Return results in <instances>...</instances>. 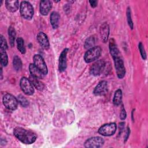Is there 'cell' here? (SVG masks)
Here are the masks:
<instances>
[{"label":"cell","mask_w":148,"mask_h":148,"mask_svg":"<svg viewBox=\"0 0 148 148\" xmlns=\"http://www.w3.org/2000/svg\"><path fill=\"white\" fill-rule=\"evenodd\" d=\"M13 134L17 139L24 144H32L37 139V135L34 132L20 127L14 129Z\"/></svg>","instance_id":"1"},{"label":"cell","mask_w":148,"mask_h":148,"mask_svg":"<svg viewBox=\"0 0 148 148\" xmlns=\"http://www.w3.org/2000/svg\"><path fill=\"white\" fill-rule=\"evenodd\" d=\"M102 49L100 46H94L88 49L84 56V60L86 62L90 63L97 60L101 56Z\"/></svg>","instance_id":"2"},{"label":"cell","mask_w":148,"mask_h":148,"mask_svg":"<svg viewBox=\"0 0 148 148\" xmlns=\"http://www.w3.org/2000/svg\"><path fill=\"white\" fill-rule=\"evenodd\" d=\"M20 12L24 18L26 20H31L34 15L33 6L29 2L23 1L20 4Z\"/></svg>","instance_id":"3"},{"label":"cell","mask_w":148,"mask_h":148,"mask_svg":"<svg viewBox=\"0 0 148 148\" xmlns=\"http://www.w3.org/2000/svg\"><path fill=\"white\" fill-rule=\"evenodd\" d=\"M2 102L5 108L10 110H16L17 108L18 103L17 99L9 93H6L3 95Z\"/></svg>","instance_id":"4"},{"label":"cell","mask_w":148,"mask_h":148,"mask_svg":"<svg viewBox=\"0 0 148 148\" xmlns=\"http://www.w3.org/2000/svg\"><path fill=\"white\" fill-rule=\"evenodd\" d=\"M113 59L117 76L119 79H123L125 75V68L121 55L113 57Z\"/></svg>","instance_id":"5"},{"label":"cell","mask_w":148,"mask_h":148,"mask_svg":"<svg viewBox=\"0 0 148 148\" xmlns=\"http://www.w3.org/2000/svg\"><path fill=\"white\" fill-rule=\"evenodd\" d=\"M106 62L103 60H99L95 61L90 68V73L91 75L97 76L100 75L104 71Z\"/></svg>","instance_id":"6"},{"label":"cell","mask_w":148,"mask_h":148,"mask_svg":"<svg viewBox=\"0 0 148 148\" xmlns=\"http://www.w3.org/2000/svg\"><path fill=\"white\" fill-rule=\"evenodd\" d=\"M20 86L22 91L27 95H31L34 93V88L30 80L23 77L20 82Z\"/></svg>","instance_id":"7"},{"label":"cell","mask_w":148,"mask_h":148,"mask_svg":"<svg viewBox=\"0 0 148 148\" xmlns=\"http://www.w3.org/2000/svg\"><path fill=\"white\" fill-rule=\"evenodd\" d=\"M116 124L114 123H110L101 126L98 130V132L103 136H109L114 135L116 131Z\"/></svg>","instance_id":"8"},{"label":"cell","mask_w":148,"mask_h":148,"mask_svg":"<svg viewBox=\"0 0 148 148\" xmlns=\"http://www.w3.org/2000/svg\"><path fill=\"white\" fill-rule=\"evenodd\" d=\"M34 64L39 69L41 72L46 75L48 73V69L43 58L40 54H35L33 57Z\"/></svg>","instance_id":"9"},{"label":"cell","mask_w":148,"mask_h":148,"mask_svg":"<svg viewBox=\"0 0 148 148\" xmlns=\"http://www.w3.org/2000/svg\"><path fill=\"white\" fill-rule=\"evenodd\" d=\"M104 144V140L100 136L91 137L84 142V147L87 148H98Z\"/></svg>","instance_id":"10"},{"label":"cell","mask_w":148,"mask_h":148,"mask_svg":"<svg viewBox=\"0 0 148 148\" xmlns=\"http://www.w3.org/2000/svg\"><path fill=\"white\" fill-rule=\"evenodd\" d=\"M108 91V82L105 80H102L99 82L94 90L93 93L97 96H103L106 94Z\"/></svg>","instance_id":"11"},{"label":"cell","mask_w":148,"mask_h":148,"mask_svg":"<svg viewBox=\"0 0 148 148\" xmlns=\"http://www.w3.org/2000/svg\"><path fill=\"white\" fill-rule=\"evenodd\" d=\"M68 51V49H64L60 54L59 57V62H58V69L60 72H64L67 66V61H66V55Z\"/></svg>","instance_id":"12"},{"label":"cell","mask_w":148,"mask_h":148,"mask_svg":"<svg viewBox=\"0 0 148 148\" xmlns=\"http://www.w3.org/2000/svg\"><path fill=\"white\" fill-rule=\"evenodd\" d=\"M37 40L40 46L44 49L47 50L50 47V43L47 35L43 32H39L36 36Z\"/></svg>","instance_id":"13"},{"label":"cell","mask_w":148,"mask_h":148,"mask_svg":"<svg viewBox=\"0 0 148 148\" xmlns=\"http://www.w3.org/2000/svg\"><path fill=\"white\" fill-rule=\"evenodd\" d=\"M52 2L49 0H43L40 2L39 11L41 14L47 15L52 8Z\"/></svg>","instance_id":"14"},{"label":"cell","mask_w":148,"mask_h":148,"mask_svg":"<svg viewBox=\"0 0 148 148\" xmlns=\"http://www.w3.org/2000/svg\"><path fill=\"white\" fill-rule=\"evenodd\" d=\"M99 33L102 40L103 42L106 43L108 40L109 35V26L108 23H104L101 25L99 28Z\"/></svg>","instance_id":"15"},{"label":"cell","mask_w":148,"mask_h":148,"mask_svg":"<svg viewBox=\"0 0 148 148\" xmlns=\"http://www.w3.org/2000/svg\"><path fill=\"white\" fill-rule=\"evenodd\" d=\"M7 9L11 12H16L19 6V2L17 0H7L5 1Z\"/></svg>","instance_id":"16"},{"label":"cell","mask_w":148,"mask_h":148,"mask_svg":"<svg viewBox=\"0 0 148 148\" xmlns=\"http://www.w3.org/2000/svg\"><path fill=\"white\" fill-rule=\"evenodd\" d=\"M109 50L112 58L121 55L119 50L117 47L115 40L113 38H112L109 40Z\"/></svg>","instance_id":"17"},{"label":"cell","mask_w":148,"mask_h":148,"mask_svg":"<svg viewBox=\"0 0 148 148\" xmlns=\"http://www.w3.org/2000/svg\"><path fill=\"white\" fill-rule=\"evenodd\" d=\"M29 72H30V75L38 78L39 79H41L43 77V76H45L42 72L41 71L38 69L35 65L34 64H30L29 65Z\"/></svg>","instance_id":"18"},{"label":"cell","mask_w":148,"mask_h":148,"mask_svg":"<svg viewBox=\"0 0 148 148\" xmlns=\"http://www.w3.org/2000/svg\"><path fill=\"white\" fill-rule=\"evenodd\" d=\"M60 15L57 12H53L50 14V23L54 29L57 28L59 25Z\"/></svg>","instance_id":"19"},{"label":"cell","mask_w":148,"mask_h":148,"mask_svg":"<svg viewBox=\"0 0 148 148\" xmlns=\"http://www.w3.org/2000/svg\"><path fill=\"white\" fill-rule=\"evenodd\" d=\"M32 83V85L38 90L39 91H42L44 88H45V85L44 84L40 81V79L36 77H35L31 75L29 76V79Z\"/></svg>","instance_id":"20"},{"label":"cell","mask_w":148,"mask_h":148,"mask_svg":"<svg viewBox=\"0 0 148 148\" xmlns=\"http://www.w3.org/2000/svg\"><path fill=\"white\" fill-rule=\"evenodd\" d=\"M122 101V91L118 89L115 91L113 98V103L115 106H119L121 103Z\"/></svg>","instance_id":"21"},{"label":"cell","mask_w":148,"mask_h":148,"mask_svg":"<svg viewBox=\"0 0 148 148\" xmlns=\"http://www.w3.org/2000/svg\"><path fill=\"white\" fill-rule=\"evenodd\" d=\"M8 35L9 38L10 45L12 47H13L14 45V41L16 39V34L14 28L12 26H10L8 28Z\"/></svg>","instance_id":"22"},{"label":"cell","mask_w":148,"mask_h":148,"mask_svg":"<svg viewBox=\"0 0 148 148\" xmlns=\"http://www.w3.org/2000/svg\"><path fill=\"white\" fill-rule=\"evenodd\" d=\"M13 66L14 69L18 71L21 69L22 62L20 58L17 56H14L13 59Z\"/></svg>","instance_id":"23"},{"label":"cell","mask_w":148,"mask_h":148,"mask_svg":"<svg viewBox=\"0 0 148 148\" xmlns=\"http://www.w3.org/2000/svg\"><path fill=\"white\" fill-rule=\"evenodd\" d=\"M95 43V38L93 36H91L86 39L85 40L84 46L86 49H90L92 47H93Z\"/></svg>","instance_id":"24"},{"label":"cell","mask_w":148,"mask_h":148,"mask_svg":"<svg viewBox=\"0 0 148 148\" xmlns=\"http://www.w3.org/2000/svg\"><path fill=\"white\" fill-rule=\"evenodd\" d=\"M16 43H17V47L19 51L21 54H24L26 51L25 46H24V42L23 38L18 37L16 39Z\"/></svg>","instance_id":"25"},{"label":"cell","mask_w":148,"mask_h":148,"mask_svg":"<svg viewBox=\"0 0 148 148\" xmlns=\"http://www.w3.org/2000/svg\"><path fill=\"white\" fill-rule=\"evenodd\" d=\"M1 64L2 66H6L8 64V58L6 51L1 50Z\"/></svg>","instance_id":"26"},{"label":"cell","mask_w":148,"mask_h":148,"mask_svg":"<svg viewBox=\"0 0 148 148\" xmlns=\"http://www.w3.org/2000/svg\"><path fill=\"white\" fill-rule=\"evenodd\" d=\"M127 22L130 28L132 29L134 28V23L131 17V11L130 7H128L127 9Z\"/></svg>","instance_id":"27"},{"label":"cell","mask_w":148,"mask_h":148,"mask_svg":"<svg viewBox=\"0 0 148 148\" xmlns=\"http://www.w3.org/2000/svg\"><path fill=\"white\" fill-rule=\"evenodd\" d=\"M17 100L18 103L23 106V107H27L29 105V102L27 99L26 98H25L23 95H19L17 97Z\"/></svg>","instance_id":"28"},{"label":"cell","mask_w":148,"mask_h":148,"mask_svg":"<svg viewBox=\"0 0 148 148\" xmlns=\"http://www.w3.org/2000/svg\"><path fill=\"white\" fill-rule=\"evenodd\" d=\"M138 49H139V50L140 51V53L142 58L143 60H146V53L145 48H144L142 42H139V44H138Z\"/></svg>","instance_id":"29"},{"label":"cell","mask_w":148,"mask_h":148,"mask_svg":"<svg viewBox=\"0 0 148 148\" xmlns=\"http://www.w3.org/2000/svg\"><path fill=\"white\" fill-rule=\"evenodd\" d=\"M1 50H4L6 51V50L8 49V45L6 40L5 38L3 37V36L1 35V45H0Z\"/></svg>","instance_id":"30"},{"label":"cell","mask_w":148,"mask_h":148,"mask_svg":"<svg viewBox=\"0 0 148 148\" xmlns=\"http://www.w3.org/2000/svg\"><path fill=\"white\" fill-rule=\"evenodd\" d=\"M126 117H127V113L125 112V110L123 105H122L121 110H120V118L121 120H124L126 119Z\"/></svg>","instance_id":"31"},{"label":"cell","mask_w":148,"mask_h":148,"mask_svg":"<svg viewBox=\"0 0 148 148\" xmlns=\"http://www.w3.org/2000/svg\"><path fill=\"white\" fill-rule=\"evenodd\" d=\"M124 124H125V123L124 122H121V123H119V135L121 134V133L122 132L123 130H124Z\"/></svg>","instance_id":"32"},{"label":"cell","mask_w":148,"mask_h":148,"mask_svg":"<svg viewBox=\"0 0 148 148\" xmlns=\"http://www.w3.org/2000/svg\"><path fill=\"white\" fill-rule=\"evenodd\" d=\"M89 3L92 8H95L97 6L98 1H89Z\"/></svg>","instance_id":"33"},{"label":"cell","mask_w":148,"mask_h":148,"mask_svg":"<svg viewBox=\"0 0 148 148\" xmlns=\"http://www.w3.org/2000/svg\"><path fill=\"white\" fill-rule=\"evenodd\" d=\"M130 129L129 128V127L127 128V133H126V136H125L124 138V142H125L128 138V136L130 135Z\"/></svg>","instance_id":"34"},{"label":"cell","mask_w":148,"mask_h":148,"mask_svg":"<svg viewBox=\"0 0 148 148\" xmlns=\"http://www.w3.org/2000/svg\"><path fill=\"white\" fill-rule=\"evenodd\" d=\"M133 113H134V110H132V121H134V117H133Z\"/></svg>","instance_id":"35"}]
</instances>
